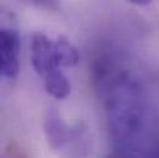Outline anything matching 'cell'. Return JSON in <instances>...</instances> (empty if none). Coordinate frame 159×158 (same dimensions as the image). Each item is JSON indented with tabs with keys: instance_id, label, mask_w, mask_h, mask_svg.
<instances>
[{
	"instance_id": "7a4b0ae2",
	"label": "cell",
	"mask_w": 159,
	"mask_h": 158,
	"mask_svg": "<svg viewBox=\"0 0 159 158\" xmlns=\"http://www.w3.org/2000/svg\"><path fill=\"white\" fill-rule=\"evenodd\" d=\"M43 132L48 146L59 153L86 156L90 152V133L88 127L79 122L69 126L56 108H48L43 118Z\"/></svg>"
},
{
	"instance_id": "6da1fadb",
	"label": "cell",
	"mask_w": 159,
	"mask_h": 158,
	"mask_svg": "<svg viewBox=\"0 0 159 158\" xmlns=\"http://www.w3.org/2000/svg\"><path fill=\"white\" fill-rule=\"evenodd\" d=\"M105 106L112 152L119 157H159V137L146 88L128 67L94 88Z\"/></svg>"
},
{
	"instance_id": "52a82bcc",
	"label": "cell",
	"mask_w": 159,
	"mask_h": 158,
	"mask_svg": "<svg viewBox=\"0 0 159 158\" xmlns=\"http://www.w3.org/2000/svg\"><path fill=\"white\" fill-rule=\"evenodd\" d=\"M27 1L29 4H32L37 7H43V9H57L58 7V0H24Z\"/></svg>"
},
{
	"instance_id": "8992f818",
	"label": "cell",
	"mask_w": 159,
	"mask_h": 158,
	"mask_svg": "<svg viewBox=\"0 0 159 158\" xmlns=\"http://www.w3.org/2000/svg\"><path fill=\"white\" fill-rule=\"evenodd\" d=\"M54 52L59 67H74L80 59L78 48L66 37H58L54 40Z\"/></svg>"
},
{
	"instance_id": "ba28073f",
	"label": "cell",
	"mask_w": 159,
	"mask_h": 158,
	"mask_svg": "<svg viewBox=\"0 0 159 158\" xmlns=\"http://www.w3.org/2000/svg\"><path fill=\"white\" fill-rule=\"evenodd\" d=\"M128 1L137 6H146V5H149L151 2H153L154 0H128Z\"/></svg>"
},
{
	"instance_id": "5b68a950",
	"label": "cell",
	"mask_w": 159,
	"mask_h": 158,
	"mask_svg": "<svg viewBox=\"0 0 159 158\" xmlns=\"http://www.w3.org/2000/svg\"><path fill=\"white\" fill-rule=\"evenodd\" d=\"M43 85L46 91L57 100H63L68 98L72 91L70 81L61 69H56L48 73L47 76H44Z\"/></svg>"
},
{
	"instance_id": "3957f363",
	"label": "cell",
	"mask_w": 159,
	"mask_h": 158,
	"mask_svg": "<svg viewBox=\"0 0 159 158\" xmlns=\"http://www.w3.org/2000/svg\"><path fill=\"white\" fill-rule=\"evenodd\" d=\"M31 64L40 77H44L56 69H61L54 52V40H51L42 32H37L32 36Z\"/></svg>"
},
{
	"instance_id": "277c9868",
	"label": "cell",
	"mask_w": 159,
	"mask_h": 158,
	"mask_svg": "<svg viewBox=\"0 0 159 158\" xmlns=\"http://www.w3.org/2000/svg\"><path fill=\"white\" fill-rule=\"evenodd\" d=\"M20 39L11 29L0 30V72L2 77L14 79L17 77L20 63Z\"/></svg>"
}]
</instances>
